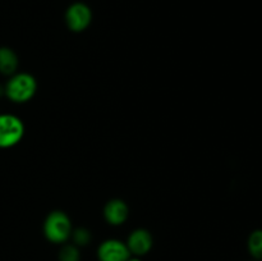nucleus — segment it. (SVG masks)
<instances>
[{
	"label": "nucleus",
	"instance_id": "f257e3e1",
	"mask_svg": "<svg viewBox=\"0 0 262 261\" xmlns=\"http://www.w3.org/2000/svg\"><path fill=\"white\" fill-rule=\"evenodd\" d=\"M5 89V94L12 101L26 102L33 96L36 91V81L31 74L19 73L14 74L8 81Z\"/></svg>",
	"mask_w": 262,
	"mask_h": 261
},
{
	"label": "nucleus",
	"instance_id": "f03ea898",
	"mask_svg": "<svg viewBox=\"0 0 262 261\" xmlns=\"http://www.w3.org/2000/svg\"><path fill=\"white\" fill-rule=\"evenodd\" d=\"M45 237L53 243H63L72 233L71 220L64 212L54 211L46 217L43 224Z\"/></svg>",
	"mask_w": 262,
	"mask_h": 261
},
{
	"label": "nucleus",
	"instance_id": "7ed1b4c3",
	"mask_svg": "<svg viewBox=\"0 0 262 261\" xmlns=\"http://www.w3.org/2000/svg\"><path fill=\"white\" fill-rule=\"evenodd\" d=\"M25 125L13 114H0V148L17 145L23 137Z\"/></svg>",
	"mask_w": 262,
	"mask_h": 261
},
{
	"label": "nucleus",
	"instance_id": "20e7f679",
	"mask_svg": "<svg viewBox=\"0 0 262 261\" xmlns=\"http://www.w3.org/2000/svg\"><path fill=\"white\" fill-rule=\"evenodd\" d=\"M91 9L83 3H76V4L71 5L66 14L67 25L72 31H76V32L87 28V26L91 22Z\"/></svg>",
	"mask_w": 262,
	"mask_h": 261
},
{
	"label": "nucleus",
	"instance_id": "39448f33",
	"mask_svg": "<svg viewBox=\"0 0 262 261\" xmlns=\"http://www.w3.org/2000/svg\"><path fill=\"white\" fill-rule=\"evenodd\" d=\"M97 256L100 261H127L130 252L125 243L118 240H107L100 245Z\"/></svg>",
	"mask_w": 262,
	"mask_h": 261
},
{
	"label": "nucleus",
	"instance_id": "423d86ee",
	"mask_svg": "<svg viewBox=\"0 0 262 261\" xmlns=\"http://www.w3.org/2000/svg\"><path fill=\"white\" fill-rule=\"evenodd\" d=\"M127 247L136 256L146 255L152 247V235L146 229H136L128 237Z\"/></svg>",
	"mask_w": 262,
	"mask_h": 261
},
{
	"label": "nucleus",
	"instance_id": "0eeeda50",
	"mask_svg": "<svg viewBox=\"0 0 262 261\" xmlns=\"http://www.w3.org/2000/svg\"><path fill=\"white\" fill-rule=\"evenodd\" d=\"M105 219L113 225H119L125 222L128 216V207L122 200H112L106 204L104 210Z\"/></svg>",
	"mask_w": 262,
	"mask_h": 261
},
{
	"label": "nucleus",
	"instance_id": "6e6552de",
	"mask_svg": "<svg viewBox=\"0 0 262 261\" xmlns=\"http://www.w3.org/2000/svg\"><path fill=\"white\" fill-rule=\"evenodd\" d=\"M18 67V58L14 51L9 48H0V73L10 76Z\"/></svg>",
	"mask_w": 262,
	"mask_h": 261
},
{
	"label": "nucleus",
	"instance_id": "1a4fd4ad",
	"mask_svg": "<svg viewBox=\"0 0 262 261\" xmlns=\"http://www.w3.org/2000/svg\"><path fill=\"white\" fill-rule=\"evenodd\" d=\"M247 247L255 260H262V229L253 230L247 241Z\"/></svg>",
	"mask_w": 262,
	"mask_h": 261
},
{
	"label": "nucleus",
	"instance_id": "9d476101",
	"mask_svg": "<svg viewBox=\"0 0 262 261\" xmlns=\"http://www.w3.org/2000/svg\"><path fill=\"white\" fill-rule=\"evenodd\" d=\"M81 255L76 246L66 245L59 252V261H79Z\"/></svg>",
	"mask_w": 262,
	"mask_h": 261
},
{
	"label": "nucleus",
	"instance_id": "9b49d317",
	"mask_svg": "<svg viewBox=\"0 0 262 261\" xmlns=\"http://www.w3.org/2000/svg\"><path fill=\"white\" fill-rule=\"evenodd\" d=\"M73 240L76 245L86 246L87 243L90 242V240H91V234H90L89 230L84 229V228H78V229L74 230Z\"/></svg>",
	"mask_w": 262,
	"mask_h": 261
},
{
	"label": "nucleus",
	"instance_id": "f8f14e48",
	"mask_svg": "<svg viewBox=\"0 0 262 261\" xmlns=\"http://www.w3.org/2000/svg\"><path fill=\"white\" fill-rule=\"evenodd\" d=\"M127 261H142V260H140L138 257H129Z\"/></svg>",
	"mask_w": 262,
	"mask_h": 261
},
{
	"label": "nucleus",
	"instance_id": "ddd939ff",
	"mask_svg": "<svg viewBox=\"0 0 262 261\" xmlns=\"http://www.w3.org/2000/svg\"><path fill=\"white\" fill-rule=\"evenodd\" d=\"M3 94H5V89L2 86V84H0V96H2Z\"/></svg>",
	"mask_w": 262,
	"mask_h": 261
},
{
	"label": "nucleus",
	"instance_id": "4468645a",
	"mask_svg": "<svg viewBox=\"0 0 262 261\" xmlns=\"http://www.w3.org/2000/svg\"><path fill=\"white\" fill-rule=\"evenodd\" d=\"M253 261H258V260H253Z\"/></svg>",
	"mask_w": 262,
	"mask_h": 261
}]
</instances>
